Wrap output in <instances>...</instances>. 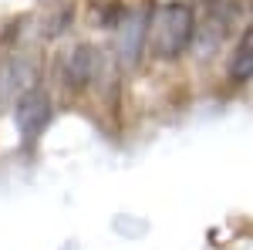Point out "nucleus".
I'll list each match as a JSON object with an SVG mask.
<instances>
[{"label":"nucleus","mask_w":253,"mask_h":250,"mask_svg":"<svg viewBox=\"0 0 253 250\" xmlns=\"http://www.w3.org/2000/svg\"><path fill=\"white\" fill-rule=\"evenodd\" d=\"M196 41V10L186 0H166L152 10L149 54L159 61H179Z\"/></svg>","instance_id":"nucleus-1"},{"label":"nucleus","mask_w":253,"mask_h":250,"mask_svg":"<svg viewBox=\"0 0 253 250\" xmlns=\"http://www.w3.org/2000/svg\"><path fill=\"white\" fill-rule=\"evenodd\" d=\"M101 51L95 44H75L71 51H64L58 58V81L68 88V92H84L91 88L101 75Z\"/></svg>","instance_id":"nucleus-2"},{"label":"nucleus","mask_w":253,"mask_h":250,"mask_svg":"<svg viewBox=\"0 0 253 250\" xmlns=\"http://www.w3.org/2000/svg\"><path fill=\"white\" fill-rule=\"evenodd\" d=\"M47 122H51V95L38 85H31L27 92H20L17 105H14V125L24 142H38Z\"/></svg>","instance_id":"nucleus-3"},{"label":"nucleus","mask_w":253,"mask_h":250,"mask_svg":"<svg viewBox=\"0 0 253 250\" xmlns=\"http://www.w3.org/2000/svg\"><path fill=\"white\" fill-rule=\"evenodd\" d=\"M149 24H152V3H142L135 10H125V17L118 24L122 38H118V54L125 64H135L142 51H149Z\"/></svg>","instance_id":"nucleus-4"},{"label":"nucleus","mask_w":253,"mask_h":250,"mask_svg":"<svg viewBox=\"0 0 253 250\" xmlns=\"http://www.w3.org/2000/svg\"><path fill=\"white\" fill-rule=\"evenodd\" d=\"M226 75L233 85H247L253 78V20L243 27V34L236 41L233 54H230V64H226Z\"/></svg>","instance_id":"nucleus-5"},{"label":"nucleus","mask_w":253,"mask_h":250,"mask_svg":"<svg viewBox=\"0 0 253 250\" xmlns=\"http://www.w3.org/2000/svg\"><path fill=\"white\" fill-rule=\"evenodd\" d=\"M75 20V0H51L44 10H41V38H61Z\"/></svg>","instance_id":"nucleus-6"},{"label":"nucleus","mask_w":253,"mask_h":250,"mask_svg":"<svg viewBox=\"0 0 253 250\" xmlns=\"http://www.w3.org/2000/svg\"><path fill=\"white\" fill-rule=\"evenodd\" d=\"M250 3H253V0H250Z\"/></svg>","instance_id":"nucleus-7"}]
</instances>
